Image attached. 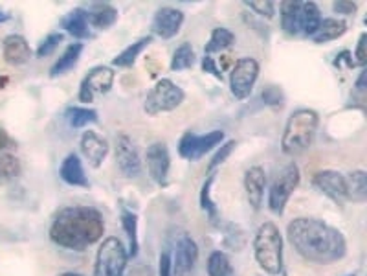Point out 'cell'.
I'll use <instances>...</instances> for the list:
<instances>
[{
	"instance_id": "cell-17",
	"label": "cell",
	"mask_w": 367,
	"mask_h": 276,
	"mask_svg": "<svg viewBox=\"0 0 367 276\" xmlns=\"http://www.w3.org/2000/svg\"><path fill=\"white\" fill-rule=\"evenodd\" d=\"M81 153L86 159V162L92 167H99L105 162L108 155V142L103 136L98 135L96 131L89 129L81 136Z\"/></svg>"
},
{
	"instance_id": "cell-16",
	"label": "cell",
	"mask_w": 367,
	"mask_h": 276,
	"mask_svg": "<svg viewBox=\"0 0 367 276\" xmlns=\"http://www.w3.org/2000/svg\"><path fill=\"white\" fill-rule=\"evenodd\" d=\"M184 24V13L176 8H160L152 17V33L162 39H171L180 32Z\"/></svg>"
},
{
	"instance_id": "cell-40",
	"label": "cell",
	"mask_w": 367,
	"mask_h": 276,
	"mask_svg": "<svg viewBox=\"0 0 367 276\" xmlns=\"http://www.w3.org/2000/svg\"><path fill=\"white\" fill-rule=\"evenodd\" d=\"M202 68H204V72L211 74V76H215L217 79H222V72H220L219 68H217L215 61H213L210 55H206V57L202 59Z\"/></svg>"
},
{
	"instance_id": "cell-18",
	"label": "cell",
	"mask_w": 367,
	"mask_h": 276,
	"mask_svg": "<svg viewBox=\"0 0 367 276\" xmlns=\"http://www.w3.org/2000/svg\"><path fill=\"white\" fill-rule=\"evenodd\" d=\"M264 188H266V173L261 166H252L244 173V192H247L248 203L254 210H259L263 206Z\"/></svg>"
},
{
	"instance_id": "cell-3",
	"label": "cell",
	"mask_w": 367,
	"mask_h": 276,
	"mask_svg": "<svg viewBox=\"0 0 367 276\" xmlns=\"http://www.w3.org/2000/svg\"><path fill=\"white\" fill-rule=\"evenodd\" d=\"M320 116L312 109H298L287 120L281 138V150L288 157H295L307 151L312 145L314 136L318 131Z\"/></svg>"
},
{
	"instance_id": "cell-19",
	"label": "cell",
	"mask_w": 367,
	"mask_h": 276,
	"mask_svg": "<svg viewBox=\"0 0 367 276\" xmlns=\"http://www.w3.org/2000/svg\"><path fill=\"white\" fill-rule=\"evenodd\" d=\"M2 52H4V61L11 67H21L26 65L32 57V48L23 35H8L2 43Z\"/></svg>"
},
{
	"instance_id": "cell-5",
	"label": "cell",
	"mask_w": 367,
	"mask_h": 276,
	"mask_svg": "<svg viewBox=\"0 0 367 276\" xmlns=\"http://www.w3.org/2000/svg\"><path fill=\"white\" fill-rule=\"evenodd\" d=\"M322 23L320 8L314 2H283L281 28L288 35L312 37Z\"/></svg>"
},
{
	"instance_id": "cell-37",
	"label": "cell",
	"mask_w": 367,
	"mask_h": 276,
	"mask_svg": "<svg viewBox=\"0 0 367 276\" xmlns=\"http://www.w3.org/2000/svg\"><path fill=\"white\" fill-rule=\"evenodd\" d=\"M263 101L264 104L273 105V107L283 105V92L279 91L278 87H269V89H264L263 91Z\"/></svg>"
},
{
	"instance_id": "cell-20",
	"label": "cell",
	"mask_w": 367,
	"mask_h": 276,
	"mask_svg": "<svg viewBox=\"0 0 367 276\" xmlns=\"http://www.w3.org/2000/svg\"><path fill=\"white\" fill-rule=\"evenodd\" d=\"M61 28L72 37H76V39H90V37L94 35L92 30H90L92 26H90L89 11H85V9L81 8L72 9L70 13L64 15V17L61 18Z\"/></svg>"
},
{
	"instance_id": "cell-25",
	"label": "cell",
	"mask_w": 367,
	"mask_h": 276,
	"mask_svg": "<svg viewBox=\"0 0 367 276\" xmlns=\"http://www.w3.org/2000/svg\"><path fill=\"white\" fill-rule=\"evenodd\" d=\"M151 41H152L151 37H142V39H138V41H135L132 45L127 46L125 50L121 52L120 55H116V57L112 59V65H114V67H121V68L132 67V65L136 63L138 55L142 54V52H144L149 45H151Z\"/></svg>"
},
{
	"instance_id": "cell-38",
	"label": "cell",
	"mask_w": 367,
	"mask_h": 276,
	"mask_svg": "<svg viewBox=\"0 0 367 276\" xmlns=\"http://www.w3.org/2000/svg\"><path fill=\"white\" fill-rule=\"evenodd\" d=\"M366 43H367V35L366 33H362L358 39V45H356V52H354V55H356V65H360V67H366L367 65Z\"/></svg>"
},
{
	"instance_id": "cell-12",
	"label": "cell",
	"mask_w": 367,
	"mask_h": 276,
	"mask_svg": "<svg viewBox=\"0 0 367 276\" xmlns=\"http://www.w3.org/2000/svg\"><path fill=\"white\" fill-rule=\"evenodd\" d=\"M198 262V247L193 238L182 236L175 245V253L171 256V275L193 276Z\"/></svg>"
},
{
	"instance_id": "cell-23",
	"label": "cell",
	"mask_w": 367,
	"mask_h": 276,
	"mask_svg": "<svg viewBox=\"0 0 367 276\" xmlns=\"http://www.w3.org/2000/svg\"><path fill=\"white\" fill-rule=\"evenodd\" d=\"M347 32V23L341 21V18H322V23H320V28L316 30V33L312 35L314 43H318V45H323V43H329V41H334L338 37H341L344 33Z\"/></svg>"
},
{
	"instance_id": "cell-36",
	"label": "cell",
	"mask_w": 367,
	"mask_h": 276,
	"mask_svg": "<svg viewBox=\"0 0 367 276\" xmlns=\"http://www.w3.org/2000/svg\"><path fill=\"white\" fill-rule=\"evenodd\" d=\"M244 4L248 6L250 9H254L257 15H261V17H273V13H276V9H273V2H270V0H252V2H244Z\"/></svg>"
},
{
	"instance_id": "cell-44",
	"label": "cell",
	"mask_w": 367,
	"mask_h": 276,
	"mask_svg": "<svg viewBox=\"0 0 367 276\" xmlns=\"http://www.w3.org/2000/svg\"><path fill=\"white\" fill-rule=\"evenodd\" d=\"M9 17H11V15H9L8 11H4V9L0 8V24L6 23V21H9Z\"/></svg>"
},
{
	"instance_id": "cell-1",
	"label": "cell",
	"mask_w": 367,
	"mask_h": 276,
	"mask_svg": "<svg viewBox=\"0 0 367 276\" xmlns=\"http://www.w3.org/2000/svg\"><path fill=\"white\" fill-rule=\"evenodd\" d=\"M287 238L301 258L318 265H331L347 254L345 236L322 219H294L288 223Z\"/></svg>"
},
{
	"instance_id": "cell-4",
	"label": "cell",
	"mask_w": 367,
	"mask_h": 276,
	"mask_svg": "<svg viewBox=\"0 0 367 276\" xmlns=\"http://www.w3.org/2000/svg\"><path fill=\"white\" fill-rule=\"evenodd\" d=\"M254 256L266 275L279 276L283 272V238L276 223L266 221L257 228L254 238Z\"/></svg>"
},
{
	"instance_id": "cell-22",
	"label": "cell",
	"mask_w": 367,
	"mask_h": 276,
	"mask_svg": "<svg viewBox=\"0 0 367 276\" xmlns=\"http://www.w3.org/2000/svg\"><path fill=\"white\" fill-rule=\"evenodd\" d=\"M83 48H85L83 43H72V45L68 46L67 50L63 52V55L57 59V63L50 68V77H59L70 72V70L79 63Z\"/></svg>"
},
{
	"instance_id": "cell-29",
	"label": "cell",
	"mask_w": 367,
	"mask_h": 276,
	"mask_svg": "<svg viewBox=\"0 0 367 276\" xmlns=\"http://www.w3.org/2000/svg\"><path fill=\"white\" fill-rule=\"evenodd\" d=\"M208 275L210 276H235L228 254L222 250H213L208 260Z\"/></svg>"
},
{
	"instance_id": "cell-13",
	"label": "cell",
	"mask_w": 367,
	"mask_h": 276,
	"mask_svg": "<svg viewBox=\"0 0 367 276\" xmlns=\"http://www.w3.org/2000/svg\"><path fill=\"white\" fill-rule=\"evenodd\" d=\"M145 166H147V173L152 181L157 182L158 186H167L171 155L164 142H154V144L149 145L147 153H145Z\"/></svg>"
},
{
	"instance_id": "cell-32",
	"label": "cell",
	"mask_w": 367,
	"mask_h": 276,
	"mask_svg": "<svg viewBox=\"0 0 367 276\" xmlns=\"http://www.w3.org/2000/svg\"><path fill=\"white\" fill-rule=\"evenodd\" d=\"M195 65V50L189 43H184L173 54V59H171V70L173 72H182L186 68H191Z\"/></svg>"
},
{
	"instance_id": "cell-39",
	"label": "cell",
	"mask_w": 367,
	"mask_h": 276,
	"mask_svg": "<svg viewBox=\"0 0 367 276\" xmlns=\"http://www.w3.org/2000/svg\"><path fill=\"white\" fill-rule=\"evenodd\" d=\"M336 13H341V15H351V13H356V4L354 2H345V0H338L332 4Z\"/></svg>"
},
{
	"instance_id": "cell-27",
	"label": "cell",
	"mask_w": 367,
	"mask_h": 276,
	"mask_svg": "<svg viewBox=\"0 0 367 276\" xmlns=\"http://www.w3.org/2000/svg\"><path fill=\"white\" fill-rule=\"evenodd\" d=\"M64 118H67L68 126L74 127V129H81L89 123L98 122V113L94 109H89V107H68L64 111Z\"/></svg>"
},
{
	"instance_id": "cell-46",
	"label": "cell",
	"mask_w": 367,
	"mask_h": 276,
	"mask_svg": "<svg viewBox=\"0 0 367 276\" xmlns=\"http://www.w3.org/2000/svg\"><path fill=\"white\" fill-rule=\"evenodd\" d=\"M345 276H356V275H354V272H353V275H345Z\"/></svg>"
},
{
	"instance_id": "cell-15",
	"label": "cell",
	"mask_w": 367,
	"mask_h": 276,
	"mask_svg": "<svg viewBox=\"0 0 367 276\" xmlns=\"http://www.w3.org/2000/svg\"><path fill=\"white\" fill-rule=\"evenodd\" d=\"M116 162L127 179H138L142 175V160H140L138 148L130 140V136H116Z\"/></svg>"
},
{
	"instance_id": "cell-14",
	"label": "cell",
	"mask_w": 367,
	"mask_h": 276,
	"mask_svg": "<svg viewBox=\"0 0 367 276\" xmlns=\"http://www.w3.org/2000/svg\"><path fill=\"white\" fill-rule=\"evenodd\" d=\"M312 184L322 192L323 195H327L329 199L334 201L336 204H344L345 201H349V194H347V179L344 173L334 172V170H325L314 175Z\"/></svg>"
},
{
	"instance_id": "cell-30",
	"label": "cell",
	"mask_w": 367,
	"mask_h": 276,
	"mask_svg": "<svg viewBox=\"0 0 367 276\" xmlns=\"http://www.w3.org/2000/svg\"><path fill=\"white\" fill-rule=\"evenodd\" d=\"M121 225L125 228V234L129 238V256L135 258L136 254H138V218H136V214L129 212V210H123L121 212Z\"/></svg>"
},
{
	"instance_id": "cell-8",
	"label": "cell",
	"mask_w": 367,
	"mask_h": 276,
	"mask_svg": "<svg viewBox=\"0 0 367 276\" xmlns=\"http://www.w3.org/2000/svg\"><path fill=\"white\" fill-rule=\"evenodd\" d=\"M300 167L295 162H288L287 166L283 167L281 172L278 173V177L273 179L272 186H270L269 192V209L272 210L276 216H281L285 212V206H287L290 195L294 194V190L300 184Z\"/></svg>"
},
{
	"instance_id": "cell-2",
	"label": "cell",
	"mask_w": 367,
	"mask_h": 276,
	"mask_svg": "<svg viewBox=\"0 0 367 276\" xmlns=\"http://www.w3.org/2000/svg\"><path fill=\"white\" fill-rule=\"evenodd\" d=\"M105 221L98 209L67 206L50 226V240L67 250L83 253L103 238Z\"/></svg>"
},
{
	"instance_id": "cell-33",
	"label": "cell",
	"mask_w": 367,
	"mask_h": 276,
	"mask_svg": "<svg viewBox=\"0 0 367 276\" xmlns=\"http://www.w3.org/2000/svg\"><path fill=\"white\" fill-rule=\"evenodd\" d=\"M23 172L21 160L9 153H0V182H9L17 179Z\"/></svg>"
},
{
	"instance_id": "cell-41",
	"label": "cell",
	"mask_w": 367,
	"mask_h": 276,
	"mask_svg": "<svg viewBox=\"0 0 367 276\" xmlns=\"http://www.w3.org/2000/svg\"><path fill=\"white\" fill-rule=\"evenodd\" d=\"M158 276H173L171 275V254L162 253L160 256V265H158Z\"/></svg>"
},
{
	"instance_id": "cell-9",
	"label": "cell",
	"mask_w": 367,
	"mask_h": 276,
	"mask_svg": "<svg viewBox=\"0 0 367 276\" xmlns=\"http://www.w3.org/2000/svg\"><path fill=\"white\" fill-rule=\"evenodd\" d=\"M257 77H259V63L254 57H242L233 63L230 74V91L235 100H247L254 91Z\"/></svg>"
},
{
	"instance_id": "cell-43",
	"label": "cell",
	"mask_w": 367,
	"mask_h": 276,
	"mask_svg": "<svg viewBox=\"0 0 367 276\" xmlns=\"http://www.w3.org/2000/svg\"><path fill=\"white\" fill-rule=\"evenodd\" d=\"M356 89H358V91H363V89H366V70H362L360 77L356 79Z\"/></svg>"
},
{
	"instance_id": "cell-35",
	"label": "cell",
	"mask_w": 367,
	"mask_h": 276,
	"mask_svg": "<svg viewBox=\"0 0 367 276\" xmlns=\"http://www.w3.org/2000/svg\"><path fill=\"white\" fill-rule=\"evenodd\" d=\"M235 145H237V142H235V140H228V142H226V144H220L219 151H217V153L213 155V159L210 160L208 172L213 173V170H215V167H219L220 164H222L224 160L228 159L230 155H232V151L235 150Z\"/></svg>"
},
{
	"instance_id": "cell-24",
	"label": "cell",
	"mask_w": 367,
	"mask_h": 276,
	"mask_svg": "<svg viewBox=\"0 0 367 276\" xmlns=\"http://www.w3.org/2000/svg\"><path fill=\"white\" fill-rule=\"evenodd\" d=\"M347 179V194L349 199L354 203H366L367 199V173L363 170H354L349 175H345Z\"/></svg>"
},
{
	"instance_id": "cell-31",
	"label": "cell",
	"mask_w": 367,
	"mask_h": 276,
	"mask_svg": "<svg viewBox=\"0 0 367 276\" xmlns=\"http://www.w3.org/2000/svg\"><path fill=\"white\" fill-rule=\"evenodd\" d=\"M215 181V173H211L206 179V182L202 184L201 190V209L208 214V219H210L213 225H219V210H217L215 203L211 201V184Z\"/></svg>"
},
{
	"instance_id": "cell-42",
	"label": "cell",
	"mask_w": 367,
	"mask_h": 276,
	"mask_svg": "<svg viewBox=\"0 0 367 276\" xmlns=\"http://www.w3.org/2000/svg\"><path fill=\"white\" fill-rule=\"evenodd\" d=\"M11 145H15V142L11 140V136H9L8 133L0 127V151L8 150V148H11Z\"/></svg>"
},
{
	"instance_id": "cell-6",
	"label": "cell",
	"mask_w": 367,
	"mask_h": 276,
	"mask_svg": "<svg viewBox=\"0 0 367 276\" xmlns=\"http://www.w3.org/2000/svg\"><path fill=\"white\" fill-rule=\"evenodd\" d=\"M129 262V254L118 238L111 236L99 245L96 254L94 276H123Z\"/></svg>"
},
{
	"instance_id": "cell-34",
	"label": "cell",
	"mask_w": 367,
	"mask_h": 276,
	"mask_svg": "<svg viewBox=\"0 0 367 276\" xmlns=\"http://www.w3.org/2000/svg\"><path fill=\"white\" fill-rule=\"evenodd\" d=\"M63 43V33H48L37 46V57H48L55 52L59 45Z\"/></svg>"
},
{
	"instance_id": "cell-7",
	"label": "cell",
	"mask_w": 367,
	"mask_h": 276,
	"mask_svg": "<svg viewBox=\"0 0 367 276\" xmlns=\"http://www.w3.org/2000/svg\"><path fill=\"white\" fill-rule=\"evenodd\" d=\"M186 100V92L171 79H160L157 85L147 92L144 101V111L151 116H158L162 113H171L182 105Z\"/></svg>"
},
{
	"instance_id": "cell-26",
	"label": "cell",
	"mask_w": 367,
	"mask_h": 276,
	"mask_svg": "<svg viewBox=\"0 0 367 276\" xmlns=\"http://www.w3.org/2000/svg\"><path fill=\"white\" fill-rule=\"evenodd\" d=\"M233 43H235V33L230 32L228 28H215V30L211 32L210 43L206 45L204 52H206V55L224 52L228 50Z\"/></svg>"
},
{
	"instance_id": "cell-10",
	"label": "cell",
	"mask_w": 367,
	"mask_h": 276,
	"mask_svg": "<svg viewBox=\"0 0 367 276\" xmlns=\"http://www.w3.org/2000/svg\"><path fill=\"white\" fill-rule=\"evenodd\" d=\"M224 140L222 131H210L206 135H195V133H186L179 142V153L186 160H201L206 153H210L213 148Z\"/></svg>"
},
{
	"instance_id": "cell-45",
	"label": "cell",
	"mask_w": 367,
	"mask_h": 276,
	"mask_svg": "<svg viewBox=\"0 0 367 276\" xmlns=\"http://www.w3.org/2000/svg\"><path fill=\"white\" fill-rule=\"evenodd\" d=\"M59 276H83V275H79V272H63V275H59Z\"/></svg>"
},
{
	"instance_id": "cell-28",
	"label": "cell",
	"mask_w": 367,
	"mask_h": 276,
	"mask_svg": "<svg viewBox=\"0 0 367 276\" xmlns=\"http://www.w3.org/2000/svg\"><path fill=\"white\" fill-rule=\"evenodd\" d=\"M90 15V26L98 28V30H107L118 21V9L108 4H99L98 9L89 11Z\"/></svg>"
},
{
	"instance_id": "cell-21",
	"label": "cell",
	"mask_w": 367,
	"mask_h": 276,
	"mask_svg": "<svg viewBox=\"0 0 367 276\" xmlns=\"http://www.w3.org/2000/svg\"><path fill=\"white\" fill-rule=\"evenodd\" d=\"M59 175L68 186H79V188L89 186V179H86V173L83 170V164H81V159L76 153H70L63 160V164L59 167Z\"/></svg>"
},
{
	"instance_id": "cell-11",
	"label": "cell",
	"mask_w": 367,
	"mask_h": 276,
	"mask_svg": "<svg viewBox=\"0 0 367 276\" xmlns=\"http://www.w3.org/2000/svg\"><path fill=\"white\" fill-rule=\"evenodd\" d=\"M114 77L116 72L111 67H96L92 68L85 76V79L81 82L79 87V101L83 104H92L96 100V96H103L114 85Z\"/></svg>"
}]
</instances>
